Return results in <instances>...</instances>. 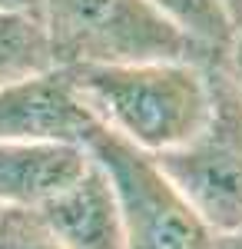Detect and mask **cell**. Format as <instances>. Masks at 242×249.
Returning <instances> with one entry per match:
<instances>
[{"mask_svg":"<svg viewBox=\"0 0 242 249\" xmlns=\"http://www.w3.org/2000/svg\"><path fill=\"white\" fill-rule=\"evenodd\" d=\"M86 156L106 173L126 232V249H206L212 230L153 153L100 123Z\"/></svg>","mask_w":242,"mask_h":249,"instance_id":"obj_3","label":"cell"},{"mask_svg":"<svg viewBox=\"0 0 242 249\" xmlns=\"http://www.w3.org/2000/svg\"><path fill=\"white\" fill-rule=\"evenodd\" d=\"M0 249H70L40 223L34 210H0Z\"/></svg>","mask_w":242,"mask_h":249,"instance_id":"obj_10","label":"cell"},{"mask_svg":"<svg viewBox=\"0 0 242 249\" xmlns=\"http://www.w3.org/2000/svg\"><path fill=\"white\" fill-rule=\"evenodd\" d=\"M163 17L186 34L206 57H223L236 37L229 0H149Z\"/></svg>","mask_w":242,"mask_h":249,"instance_id":"obj_9","label":"cell"},{"mask_svg":"<svg viewBox=\"0 0 242 249\" xmlns=\"http://www.w3.org/2000/svg\"><path fill=\"white\" fill-rule=\"evenodd\" d=\"M206 249H242V232H212Z\"/></svg>","mask_w":242,"mask_h":249,"instance_id":"obj_12","label":"cell"},{"mask_svg":"<svg viewBox=\"0 0 242 249\" xmlns=\"http://www.w3.org/2000/svg\"><path fill=\"white\" fill-rule=\"evenodd\" d=\"M80 96L113 133L153 156L186 146L209 116V73L199 60L67 67Z\"/></svg>","mask_w":242,"mask_h":249,"instance_id":"obj_1","label":"cell"},{"mask_svg":"<svg viewBox=\"0 0 242 249\" xmlns=\"http://www.w3.org/2000/svg\"><path fill=\"white\" fill-rule=\"evenodd\" d=\"M3 10H23V14H40L43 0H0Z\"/></svg>","mask_w":242,"mask_h":249,"instance_id":"obj_13","label":"cell"},{"mask_svg":"<svg viewBox=\"0 0 242 249\" xmlns=\"http://www.w3.org/2000/svg\"><path fill=\"white\" fill-rule=\"evenodd\" d=\"M225 67H229L232 80L239 83V90H242V23L236 27V37H232L229 50H225Z\"/></svg>","mask_w":242,"mask_h":249,"instance_id":"obj_11","label":"cell"},{"mask_svg":"<svg viewBox=\"0 0 242 249\" xmlns=\"http://www.w3.org/2000/svg\"><path fill=\"white\" fill-rule=\"evenodd\" d=\"M34 213L70 249H126L116 193L93 160L67 190H60Z\"/></svg>","mask_w":242,"mask_h":249,"instance_id":"obj_6","label":"cell"},{"mask_svg":"<svg viewBox=\"0 0 242 249\" xmlns=\"http://www.w3.org/2000/svg\"><path fill=\"white\" fill-rule=\"evenodd\" d=\"M209 116L186 146L156 156L212 232H242V90L225 53L206 63Z\"/></svg>","mask_w":242,"mask_h":249,"instance_id":"obj_4","label":"cell"},{"mask_svg":"<svg viewBox=\"0 0 242 249\" xmlns=\"http://www.w3.org/2000/svg\"><path fill=\"white\" fill-rule=\"evenodd\" d=\"M100 123L67 67L0 83V140L70 143L83 150Z\"/></svg>","mask_w":242,"mask_h":249,"instance_id":"obj_5","label":"cell"},{"mask_svg":"<svg viewBox=\"0 0 242 249\" xmlns=\"http://www.w3.org/2000/svg\"><path fill=\"white\" fill-rule=\"evenodd\" d=\"M90 156L70 143L0 140V210H40L86 170Z\"/></svg>","mask_w":242,"mask_h":249,"instance_id":"obj_7","label":"cell"},{"mask_svg":"<svg viewBox=\"0 0 242 249\" xmlns=\"http://www.w3.org/2000/svg\"><path fill=\"white\" fill-rule=\"evenodd\" d=\"M40 20L53 67L216 60L179 34L149 0H43Z\"/></svg>","mask_w":242,"mask_h":249,"instance_id":"obj_2","label":"cell"},{"mask_svg":"<svg viewBox=\"0 0 242 249\" xmlns=\"http://www.w3.org/2000/svg\"><path fill=\"white\" fill-rule=\"evenodd\" d=\"M50 67L53 57H50V40L40 14L0 7V83L30 77Z\"/></svg>","mask_w":242,"mask_h":249,"instance_id":"obj_8","label":"cell"},{"mask_svg":"<svg viewBox=\"0 0 242 249\" xmlns=\"http://www.w3.org/2000/svg\"><path fill=\"white\" fill-rule=\"evenodd\" d=\"M229 10H232V17H236V27L242 23V0H229Z\"/></svg>","mask_w":242,"mask_h":249,"instance_id":"obj_14","label":"cell"}]
</instances>
